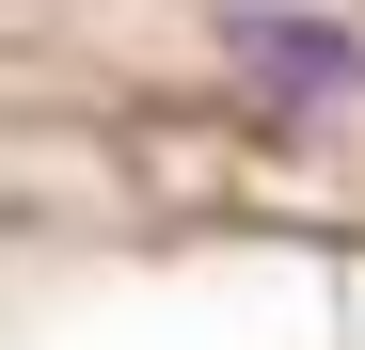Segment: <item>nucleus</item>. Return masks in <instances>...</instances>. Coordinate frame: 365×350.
Returning <instances> with one entry per match:
<instances>
[{
	"label": "nucleus",
	"mask_w": 365,
	"mask_h": 350,
	"mask_svg": "<svg viewBox=\"0 0 365 350\" xmlns=\"http://www.w3.org/2000/svg\"><path fill=\"white\" fill-rule=\"evenodd\" d=\"M222 64L302 128V111H349V96H365V32L318 16V0H222Z\"/></svg>",
	"instance_id": "f257e3e1"
}]
</instances>
